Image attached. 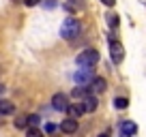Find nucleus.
Returning <instances> with one entry per match:
<instances>
[{"mask_svg":"<svg viewBox=\"0 0 146 137\" xmlns=\"http://www.w3.org/2000/svg\"><path fill=\"white\" fill-rule=\"evenodd\" d=\"M80 32H82V24H80L78 17H67L60 26V37L64 41H73V39L80 37Z\"/></svg>","mask_w":146,"mask_h":137,"instance_id":"nucleus-1","label":"nucleus"},{"mask_svg":"<svg viewBox=\"0 0 146 137\" xmlns=\"http://www.w3.org/2000/svg\"><path fill=\"white\" fill-rule=\"evenodd\" d=\"M99 62V51L97 49H84L75 56V64L78 67H95Z\"/></svg>","mask_w":146,"mask_h":137,"instance_id":"nucleus-2","label":"nucleus"},{"mask_svg":"<svg viewBox=\"0 0 146 137\" xmlns=\"http://www.w3.org/2000/svg\"><path fill=\"white\" fill-rule=\"evenodd\" d=\"M92 77H95V68L92 67H80V71L73 73V82L80 86H90Z\"/></svg>","mask_w":146,"mask_h":137,"instance_id":"nucleus-3","label":"nucleus"},{"mask_svg":"<svg viewBox=\"0 0 146 137\" xmlns=\"http://www.w3.org/2000/svg\"><path fill=\"white\" fill-rule=\"evenodd\" d=\"M110 56H112V62L114 64H120L125 60V47L120 45L118 41H110Z\"/></svg>","mask_w":146,"mask_h":137,"instance_id":"nucleus-4","label":"nucleus"},{"mask_svg":"<svg viewBox=\"0 0 146 137\" xmlns=\"http://www.w3.org/2000/svg\"><path fill=\"white\" fill-rule=\"evenodd\" d=\"M52 107H54L56 111H67V107H69L67 94H62V92H56V94L52 96Z\"/></svg>","mask_w":146,"mask_h":137,"instance_id":"nucleus-5","label":"nucleus"},{"mask_svg":"<svg viewBox=\"0 0 146 137\" xmlns=\"http://www.w3.org/2000/svg\"><path fill=\"white\" fill-rule=\"evenodd\" d=\"M82 105H84V114H92V111L97 109V105H99V99H97V94H88L82 99Z\"/></svg>","mask_w":146,"mask_h":137,"instance_id":"nucleus-6","label":"nucleus"},{"mask_svg":"<svg viewBox=\"0 0 146 137\" xmlns=\"http://www.w3.org/2000/svg\"><path fill=\"white\" fill-rule=\"evenodd\" d=\"M67 114H69V118H75V120H80L84 116V105L82 103H69V107H67Z\"/></svg>","mask_w":146,"mask_h":137,"instance_id":"nucleus-7","label":"nucleus"},{"mask_svg":"<svg viewBox=\"0 0 146 137\" xmlns=\"http://www.w3.org/2000/svg\"><path fill=\"white\" fill-rule=\"evenodd\" d=\"M105 86H108V82H105L103 77H92V82H90V92L92 94H101V92L105 90Z\"/></svg>","mask_w":146,"mask_h":137,"instance_id":"nucleus-8","label":"nucleus"},{"mask_svg":"<svg viewBox=\"0 0 146 137\" xmlns=\"http://www.w3.org/2000/svg\"><path fill=\"white\" fill-rule=\"evenodd\" d=\"M60 131L67 133V135H73V133L78 131V120H75V118H67V120H62V124H60Z\"/></svg>","mask_w":146,"mask_h":137,"instance_id":"nucleus-9","label":"nucleus"},{"mask_svg":"<svg viewBox=\"0 0 146 137\" xmlns=\"http://www.w3.org/2000/svg\"><path fill=\"white\" fill-rule=\"evenodd\" d=\"M64 9L75 15V13H80V11H84V0H67V2H64Z\"/></svg>","mask_w":146,"mask_h":137,"instance_id":"nucleus-10","label":"nucleus"},{"mask_svg":"<svg viewBox=\"0 0 146 137\" xmlns=\"http://www.w3.org/2000/svg\"><path fill=\"white\" fill-rule=\"evenodd\" d=\"M120 131H123V137H133L137 133V126H135V122H131V120H125V122L120 124Z\"/></svg>","mask_w":146,"mask_h":137,"instance_id":"nucleus-11","label":"nucleus"},{"mask_svg":"<svg viewBox=\"0 0 146 137\" xmlns=\"http://www.w3.org/2000/svg\"><path fill=\"white\" fill-rule=\"evenodd\" d=\"M11 114H15V105L11 103V101H2L0 99V118H5V116H11Z\"/></svg>","mask_w":146,"mask_h":137,"instance_id":"nucleus-12","label":"nucleus"},{"mask_svg":"<svg viewBox=\"0 0 146 137\" xmlns=\"http://www.w3.org/2000/svg\"><path fill=\"white\" fill-rule=\"evenodd\" d=\"M88 94H90V86H80V84L73 88V92H71L73 99H84V96H88Z\"/></svg>","mask_w":146,"mask_h":137,"instance_id":"nucleus-13","label":"nucleus"},{"mask_svg":"<svg viewBox=\"0 0 146 137\" xmlns=\"http://www.w3.org/2000/svg\"><path fill=\"white\" fill-rule=\"evenodd\" d=\"M26 137H43L39 126H26Z\"/></svg>","mask_w":146,"mask_h":137,"instance_id":"nucleus-14","label":"nucleus"},{"mask_svg":"<svg viewBox=\"0 0 146 137\" xmlns=\"http://www.w3.org/2000/svg\"><path fill=\"white\" fill-rule=\"evenodd\" d=\"M114 107H116V109H127V107H129V101L123 99V96H118V99H114Z\"/></svg>","mask_w":146,"mask_h":137,"instance_id":"nucleus-15","label":"nucleus"},{"mask_svg":"<svg viewBox=\"0 0 146 137\" xmlns=\"http://www.w3.org/2000/svg\"><path fill=\"white\" fill-rule=\"evenodd\" d=\"M105 19H108V24H110V26H112V28H118V15H116V13H110V15H105Z\"/></svg>","mask_w":146,"mask_h":137,"instance_id":"nucleus-16","label":"nucleus"},{"mask_svg":"<svg viewBox=\"0 0 146 137\" xmlns=\"http://www.w3.org/2000/svg\"><path fill=\"white\" fill-rule=\"evenodd\" d=\"M28 126V116H19L15 120V128H26Z\"/></svg>","mask_w":146,"mask_h":137,"instance_id":"nucleus-17","label":"nucleus"},{"mask_svg":"<svg viewBox=\"0 0 146 137\" xmlns=\"http://www.w3.org/2000/svg\"><path fill=\"white\" fill-rule=\"evenodd\" d=\"M39 122H41V118H39L36 114L28 116V126H39Z\"/></svg>","mask_w":146,"mask_h":137,"instance_id":"nucleus-18","label":"nucleus"},{"mask_svg":"<svg viewBox=\"0 0 146 137\" xmlns=\"http://www.w3.org/2000/svg\"><path fill=\"white\" fill-rule=\"evenodd\" d=\"M58 128H60V126H56L54 122H47V124H45V133H47V135H54Z\"/></svg>","mask_w":146,"mask_h":137,"instance_id":"nucleus-19","label":"nucleus"},{"mask_svg":"<svg viewBox=\"0 0 146 137\" xmlns=\"http://www.w3.org/2000/svg\"><path fill=\"white\" fill-rule=\"evenodd\" d=\"M41 5L45 7V9H54V7H56V0H43Z\"/></svg>","mask_w":146,"mask_h":137,"instance_id":"nucleus-20","label":"nucleus"},{"mask_svg":"<svg viewBox=\"0 0 146 137\" xmlns=\"http://www.w3.org/2000/svg\"><path fill=\"white\" fill-rule=\"evenodd\" d=\"M39 2H41V0H24V5H26V7H36Z\"/></svg>","mask_w":146,"mask_h":137,"instance_id":"nucleus-21","label":"nucleus"},{"mask_svg":"<svg viewBox=\"0 0 146 137\" xmlns=\"http://www.w3.org/2000/svg\"><path fill=\"white\" fill-rule=\"evenodd\" d=\"M101 2H103L105 7H114L116 5V0H101Z\"/></svg>","mask_w":146,"mask_h":137,"instance_id":"nucleus-22","label":"nucleus"},{"mask_svg":"<svg viewBox=\"0 0 146 137\" xmlns=\"http://www.w3.org/2000/svg\"><path fill=\"white\" fill-rule=\"evenodd\" d=\"M5 96V84H0V99Z\"/></svg>","mask_w":146,"mask_h":137,"instance_id":"nucleus-23","label":"nucleus"},{"mask_svg":"<svg viewBox=\"0 0 146 137\" xmlns=\"http://www.w3.org/2000/svg\"><path fill=\"white\" fill-rule=\"evenodd\" d=\"M99 137H110V135H108V133H101V135H99Z\"/></svg>","mask_w":146,"mask_h":137,"instance_id":"nucleus-24","label":"nucleus"}]
</instances>
